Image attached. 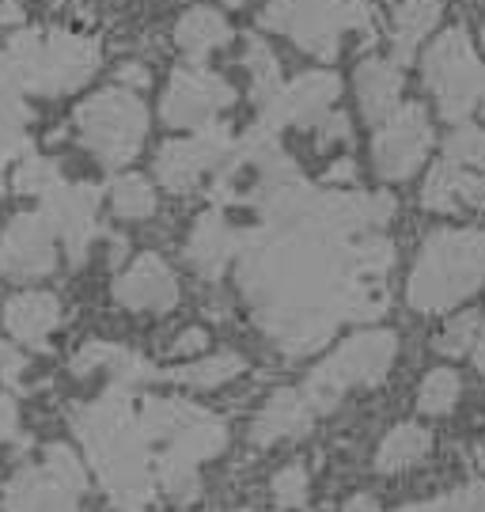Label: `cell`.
<instances>
[{"label":"cell","mask_w":485,"mask_h":512,"mask_svg":"<svg viewBox=\"0 0 485 512\" xmlns=\"http://www.w3.org/2000/svg\"><path fill=\"white\" fill-rule=\"evenodd\" d=\"M72 429L107 490L114 512H152L156 505V463L137 418V395L103 391L99 399L72 410Z\"/></svg>","instance_id":"obj_1"},{"label":"cell","mask_w":485,"mask_h":512,"mask_svg":"<svg viewBox=\"0 0 485 512\" xmlns=\"http://www.w3.org/2000/svg\"><path fill=\"white\" fill-rule=\"evenodd\" d=\"M144 440L152 444L156 463V486L175 505H194L201 497V467L228 448V421L171 395H144L137 399Z\"/></svg>","instance_id":"obj_2"},{"label":"cell","mask_w":485,"mask_h":512,"mask_svg":"<svg viewBox=\"0 0 485 512\" xmlns=\"http://www.w3.org/2000/svg\"><path fill=\"white\" fill-rule=\"evenodd\" d=\"M485 285V232L482 228H444L432 232L406 281V300L414 311H448Z\"/></svg>","instance_id":"obj_3"},{"label":"cell","mask_w":485,"mask_h":512,"mask_svg":"<svg viewBox=\"0 0 485 512\" xmlns=\"http://www.w3.org/2000/svg\"><path fill=\"white\" fill-rule=\"evenodd\" d=\"M395 357L398 334H391V330H360L353 338H345L323 365L311 368V376L304 380L300 391H304V399L311 403L315 414H330L349 391L383 384L387 372L395 368Z\"/></svg>","instance_id":"obj_4"},{"label":"cell","mask_w":485,"mask_h":512,"mask_svg":"<svg viewBox=\"0 0 485 512\" xmlns=\"http://www.w3.org/2000/svg\"><path fill=\"white\" fill-rule=\"evenodd\" d=\"M8 65L23 92L35 95H61L80 88L95 65L99 46L88 38L57 35V31H23L8 42Z\"/></svg>","instance_id":"obj_5"},{"label":"cell","mask_w":485,"mask_h":512,"mask_svg":"<svg viewBox=\"0 0 485 512\" xmlns=\"http://www.w3.org/2000/svg\"><path fill=\"white\" fill-rule=\"evenodd\" d=\"M91 475L69 444H46L42 456L4 482V512H84Z\"/></svg>","instance_id":"obj_6"},{"label":"cell","mask_w":485,"mask_h":512,"mask_svg":"<svg viewBox=\"0 0 485 512\" xmlns=\"http://www.w3.org/2000/svg\"><path fill=\"white\" fill-rule=\"evenodd\" d=\"M76 133L99 156V164L122 167L141 152L148 110L129 88H107L76 107Z\"/></svg>","instance_id":"obj_7"},{"label":"cell","mask_w":485,"mask_h":512,"mask_svg":"<svg viewBox=\"0 0 485 512\" xmlns=\"http://www.w3.org/2000/svg\"><path fill=\"white\" fill-rule=\"evenodd\" d=\"M425 84L440 103V114L463 126L478 110L485 92V65L474 54V42L463 27H451L436 38L425 54Z\"/></svg>","instance_id":"obj_8"},{"label":"cell","mask_w":485,"mask_h":512,"mask_svg":"<svg viewBox=\"0 0 485 512\" xmlns=\"http://www.w3.org/2000/svg\"><path fill=\"white\" fill-rule=\"evenodd\" d=\"M262 23L296 38L307 54L334 57L345 31H372V8L345 0H273Z\"/></svg>","instance_id":"obj_9"},{"label":"cell","mask_w":485,"mask_h":512,"mask_svg":"<svg viewBox=\"0 0 485 512\" xmlns=\"http://www.w3.org/2000/svg\"><path fill=\"white\" fill-rule=\"evenodd\" d=\"M432 145V126L429 114L421 103H402V107L379 122V133L372 141V164H376V175L387 179V183H402L417 175V167L425 164Z\"/></svg>","instance_id":"obj_10"},{"label":"cell","mask_w":485,"mask_h":512,"mask_svg":"<svg viewBox=\"0 0 485 512\" xmlns=\"http://www.w3.org/2000/svg\"><path fill=\"white\" fill-rule=\"evenodd\" d=\"M228 152H232L228 129L220 126L194 129L190 137L167 141L160 148V156H156V179L171 194H190L205 175H213L220 164H228Z\"/></svg>","instance_id":"obj_11"},{"label":"cell","mask_w":485,"mask_h":512,"mask_svg":"<svg viewBox=\"0 0 485 512\" xmlns=\"http://www.w3.org/2000/svg\"><path fill=\"white\" fill-rule=\"evenodd\" d=\"M232 103L235 88L224 76H213L205 69H179L163 92L160 114L163 122L175 129H205L213 126L216 114L228 110Z\"/></svg>","instance_id":"obj_12"},{"label":"cell","mask_w":485,"mask_h":512,"mask_svg":"<svg viewBox=\"0 0 485 512\" xmlns=\"http://www.w3.org/2000/svg\"><path fill=\"white\" fill-rule=\"evenodd\" d=\"M57 266V236L50 220L38 213H19L0 232V274L12 281H38L54 274Z\"/></svg>","instance_id":"obj_13"},{"label":"cell","mask_w":485,"mask_h":512,"mask_svg":"<svg viewBox=\"0 0 485 512\" xmlns=\"http://www.w3.org/2000/svg\"><path fill=\"white\" fill-rule=\"evenodd\" d=\"M72 376H80V380H107L103 391H129V395H137L144 384L160 380V372L148 365L141 353H133L126 346H114V342H88L72 357Z\"/></svg>","instance_id":"obj_14"},{"label":"cell","mask_w":485,"mask_h":512,"mask_svg":"<svg viewBox=\"0 0 485 512\" xmlns=\"http://www.w3.org/2000/svg\"><path fill=\"white\" fill-rule=\"evenodd\" d=\"M334 103H338V76L307 73L300 80H292V84H281V92L262 107V122H266V129H277L285 122L315 126L319 118L330 114Z\"/></svg>","instance_id":"obj_15"},{"label":"cell","mask_w":485,"mask_h":512,"mask_svg":"<svg viewBox=\"0 0 485 512\" xmlns=\"http://www.w3.org/2000/svg\"><path fill=\"white\" fill-rule=\"evenodd\" d=\"M114 300L126 311H152L163 315L179 304V281L160 255L133 258L114 281Z\"/></svg>","instance_id":"obj_16"},{"label":"cell","mask_w":485,"mask_h":512,"mask_svg":"<svg viewBox=\"0 0 485 512\" xmlns=\"http://www.w3.org/2000/svg\"><path fill=\"white\" fill-rule=\"evenodd\" d=\"M95 205H99L95 190L69 183H61L54 194L42 198V217L50 220L54 236L65 243L72 262H80V258L88 255L91 236H95Z\"/></svg>","instance_id":"obj_17"},{"label":"cell","mask_w":485,"mask_h":512,"mask_svg":"<svg viewBox=\"0 0 485 512\" xmlns=\"http://www.w3.org/2000/svg\"><path fill=\"white\" fill-rule=\"evenodd\" d=\"M315 418L319 414L311 410L300 387H281L258 406V414L251 421V444L254 448H273L285 440H300L315 429Z\"/></svg>","instance_id":"obj_18"},{"label":"cell","mask_w":485,"mask_h":512,"mask_svg":"<svg viewBox=\"0 0 485 512\" xmlns=\"http://www.w3.org/2000/svg\"><path fill=\"white\" fill-rule=\"evenodd\" d=\"M239 251H243V236H239V228H235L220 209L201 213L198 224L190 228V239H186V262H190L201 277H220L224 266H228Z\"/></svg>","instance_id":"obj_19"},{"label":"cell","mask_w":485,"mask_h":512,"mask_svg":"<svg viewBox=\"0 0 485 512\" xmlns=\"http://www.w3.org/2000/svg\"><path fill=\"white\" fill-rule=\"evenodd\" d=\"M61 327V300L54 293H19L4 304V330L8 342L19 349H46L50 334Z\"/></svg>","instance_id":"obj_20"},{"label":"cell","mask_w":485,"mask_h":512,"mask_svg":"<svg viewBox=\"0 0 485 512\" xmlns=\"http://www.w3.org/2000/svg\"><path fill=\"white\" fill-rule=\"evenodd\" d=\"M421 205L432 213H459V209H485V171H467L455 164H436L425 179Z\"/></svg>","instance_id":"obj_21"},{"label":"cell","mask_w":485,"mask_h":512,"mask_svg":"<svg viewBox=\"0 0 485 512\" xmlns=\"http://www.w3.org/2000/svg\"><path fill=\"white\" fill-rule=\"evenodd\" d=\"M357 99L368 122H387V118L402 107V103H398V99H402V73H398L395 61H383V57L360 61Z\"/></svg>","instance_id":"obj_22"},{"label":"cell","mask_w":485,"mask_h":512,"mask_svg":"<svg viewBox=\"0 0 485 512\" xmlns=\"http://www.w3.org/2000/svg\"><path fill=\"white\" fill-rule=\"evenodd\" d=\"M243 372H247V361L232 349H220V353H205V357L167 368V372H160V380H171V384L190 387V391H213V387L232 384Z\"/></svg>","instance_id":"obj_23"},{"label":"cell","mask_w":485,"mask_h":512,"mask_svg":"<svg viewBox=\"0 0 485 512\" xmlns=\"http://www.w3.org/2000/svg\"><path fill=\"white\" fill-rule=\"evenodd\" d=\"M432 456V433L417 421H402L376 448V471L379 475H402L417 463Z\"/></svg>","instance_id":"obj_24"},{"label":"cell","mask_w":485,"mask_h":512,"mask_svg":"<svg viewBox=\"0 0 485 512\" xmlns=\"http://www.w3.org/2000/svg\"><path fill=\"white\" fill-rule=\"evenodd\" d=\"M440 19V0H402L391 16V38H395V57L410 61L417 46L425 42L432 27Z\"/></svg>","instance_id":"obj_25"},{"label":"cell","mask_w":485,"mask_h":512,"mask_svg":"<svg viewBox=\"0 0 485 512\" xmlns=\"http://www.w3.org/2000/svg\"><path fill=\"white\" fill-rule=\"evenodd\" d=\"M228 19L213 12V8H194V12H186L179 19V27H175V42H179L182 54H190L194 61L205 54H213L220 50L224 42H228Z\"/></svg>","instance_id":"obj_26"},{"label":"cell","mask_w":485,"mask_h":512,"mask_svg":"<svg viewBox=\"0 0 485 512\" xmlns=\"http://www.w3.org/2000/svg\"><path fill=\"white\" fill-rule=\"evenodd\" d=\"M459 395H463L459 372L455 368H432L417 387V410L429 414V418H444L459 406Z\"/></svg>","instance_id":"obj_27"},{"label":"cell","mask_w":485,"mask_h":512,"mask_svg":"<svg viewBox=\"0 0 485 512\" xmlns=\"http://www.w3.org/2000/svg\"><path fill=\"white\" fill-rule=\"evenodd\" d=\"M110 205L122 220H144L156 213V186L144 175H122L110 186Z\"/></svg>","instance_id":"obj_28"},{"label":"cell","mask_w":485,"mask_h":512,"mask_svg":"<svg viewBox=\"0 0 485 512\" xmlns=\"http://www.w3.org/2000/svg\"><path fill=\"white\" fill-rule=\"evenodd\" d=\"M247 73H251V84H254V99L266 107L273 95L281 92V76H277V57H273V50L266 46V42H258V38H251L247 42Z\"/></svg>","instance_id":"obj_29"},{"label":"cell","mask_w":485,"mask_h":512,"mask_svg":"<svg viewBox=\"0 0 485 512\" xmlns=\"http://www.w3.org/2000/svg\"><path fill=\"white\" fill-rule=\"evenodd\" d=\"M61 183H65L61 171H57V164L46 160V156H27V160L16 167V175H12V186H16L19 194H35V198L54 194Z\"/></svg>","instance_id":"obj_30"},{"label":"cell","mask_w":485,"mask_h":512,"mask_svg":"<svg viewBox=\"0 0 485 512\" xmlns=\"http://www.w3.org/2000/svg\"><path fill=\"white\" fill-rule=\"evenodd\" d=\"M444 152H448V164L467 167V171H485V129L470 126V122L455 126Z\"/></svg>","instance_id":"obj_31"},{"label":"cell","mask_w":485,"mask_h":512,"mask_svg":"<svg viewBox=\"0 0 485 512\" xmlns=\"http://www.w3.org/2000/svg\"><path fill=\"white\" fill-rule=\"evenodd\" d=\"M270 494L281 509H304L311 497V471L300 463H288L270 478Z\"/></svg>","instance_id":"obj_32"},{"label":"cell","mask_w":485,"mask_h":512,"mask_svg":"<svg viewBox=\"0 0 485 512\" xmlns=\"http://www.w3.org/2000/svg\"><path fill=\"white\" fill-rule=\"evenodd\" d=\"M398 512H485V482L451 490V494L429 497V501H414Z\"/></svg>","instance_id":"obj_33"},{"label":"cell","mask_w":485,"mask_h":512,"mask_svg":"<svg viewBox=\"0 0 485 512\" xmlns=\"http://www.w3.org/2000/svg\"><path fill=\"white\" fill-rule=\"evenodd\" d=\"M478 311H459L455 319L444 323V330L436 334V349L444 353V357H459V353H467L470 346H478Z\"/></svg>","instance_id":"obj_34"},{"label":"cell","mask_w":485,"mask_h":512,"mask_svg":"<svg viewBox=\"0 0 485 512\" xmlns=\"http://www.w3.org/2000/svg\"><path fill=\"white\" fill-rule=\"evenodd\" d=\"M27 349H19L16 342H0V380L8 387H19L23 384V376H27Z\"/></svg>","instance_id":"obj_35"},{"label":"cell","mask_w":485,"mask_h":512,"mask_svg":"<svg viewBox=\"0 0 485 512\" xmlns=\"http://www.w3.org/2000/svg\"><path fill=\"white\" fill-rule=\"evenodd\" d=\"M205 349H209V334L201 327H186L179 330V338L167 346L171 357H182V361H194V357H205Z\"/></svg>","instance_id":"obj_36"},{"label":"cell","mask_w":485,"mask_h":512,"mask_svg":"<svg viewBox=\"0 0 485 512\" xmlns=\"http://www.w3.org/2000/svg\"><path fill=\"white\" fill-rule=\"evenodd\" d=\"M315 133H319V148H334V145H345L349 141V118L338 114V110H330L326 118L315 122Z\"/></svg>","instance_id":"obj_37"},{"label":"cell","mask_w":485,"mask_h":512,"mask_svg":"<svg viewBox=\"0 0 485 512\" xmlns=\"http://www.w3.org/2000/svg\"><path fill=\"white\" fill-rule=\"evenodd\" d=\"M19 429V414H16V403L8 399V395H0V444L4 440H12Z\"/></svg>","instance_id":"obj_38"},{"label":"cell","mask_w":485,"mask_h":512,"mask_svg":"<svg viewBox=\"0 0 485 512\" xmlns=\"http://www.w3.org/2000/svg\"><path fill=\"white\" fill-rule=\"evenodd\" d=\"M342 512H383V505H379L372 494H353L349 501H345Z\"/></svg>","instance_id":"obj_39"},{"label":"cell","mask_w":485,"mask_h":512,"mask_svg":"<svg viewBox=\"0 0 485 512\" xmlns=\"http://www.w3.org/2000/svg\"><path fill=\"white\" fill-rule=\"evenodd\" d=\"M126 84H133V88L148 84V76H144L141 65H126V69H122V88H126Z\"/></svg>","instance_id":"obj_40"},{"label":"cell","mask_w":485,"mask_h":512,"mask_svg":"<svg viewBox=\"0 0 485 512\" xmlns=\"http://www.w3.org/2000/svg\"><path fill=\"white\" fill-rule=\"evenodd\" d=\"M478 372L485 376V330L478 334Z\"/></svg>","instance_id":"obj_41"},{"label":"cell","mask_w":485,"mask_h":512,"mask_svg":"<svg viewBox=\"0 0 485 512\" xmlns=\"http://www.w3.org/2000/svg\"><path fill=\"white\" fill-rule=\"evenodd\" d=\"M235 512H273V509H235Z\"/></svg>","instance_id":"obj_42"},{"label":"cell","mask_w":485,"mask_h":512,"mask_svg":"<svg viewBox=\"0 0 485 512\" xmlns=\"http://www.w3.org/2000/svg\"><path fill=\"white\" fill-rule=\"evenodd\" d=\"M12 4H16V0H12Z\"/></svg>","instance_id":"obj_43"}]
</instances>
